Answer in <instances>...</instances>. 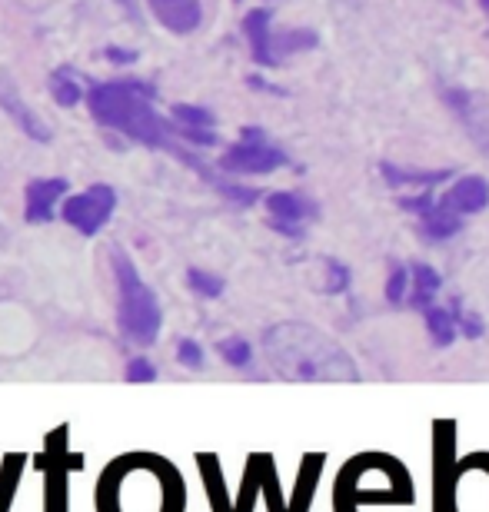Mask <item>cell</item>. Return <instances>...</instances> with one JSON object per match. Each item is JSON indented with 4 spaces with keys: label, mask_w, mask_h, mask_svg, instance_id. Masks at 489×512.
<instances>
[{
    "label": "cell",
    "mask_w": 489,
    "mask_h": 512,
    "mask_svg": "<svg viewBox=\"0 0 489 512\" xmlns=\"http://www.w3.org/2000/svg\"><path fill=\"white\" fill-rule=\"evenodd\" d=\"M270 366L293 383H356L360 370L330 336L307 323H277L263 336Z\"/></svg>",
    "instance_id": "obj_1"
},
{
    "label": "cell",
    "mask_w": 489,
    "mask_h": 512,
    "mask_svg": "<svg viewBox=\"0 0 489 512\" xmlns=\"http://www.w3.org/2000/svg\"><path fill=\"white\" fill-rule=\"evenodd\" d=\"M87 107L97 124L120 130L124 137L144 143V147L177 150V143H173L177 127L163 124V117L150 104L147 87L127 84V80H120V84H100L87 94Z\"/></svg>",
    "instance_id": "obj_2"
},
{
    "label": "cell",
    "mask_w": 489,
    "mask_h": 512,
    "mask_svg": "<svg viewBox=\"0 0 489 512\" xmlns=\"http://www.w3.org/2000/svg\"><path fill=\"white\" fill-rule=\"evenodd\" d=\"M110 263H114V280H117V293H120V310H117L120 333H124L130 343L150 346L160 336V326H163L157 296L120 247L110 250Z\"/></svg>",
    "instance_id": "obj_3"
},
{
    "label": "cell",
    "mask_w": 489,
    "mask_h": 512,
    "mask_svg": "<svg viewBox=\"0 0 489 512\" xmlns=\"http://www.w3.org/2000/svg\"><path fill=\"white\" fill-rule=\"evenodd\" d=\"M283 163H287V153L280 147H273V143H267V137H263L260 130L247 127L237 147H230L223 153L220 167L230 173H270V170L283 167Z\"/></svg>",
    "instance_id": "obj_4"
},
{
    "label": "cell",
    "mask_w": 489,
    "mask_h": 512,
    "mask_svg": "<svg viewBox=\"0 0 489 512\" xmlns=\"http://www.w3.org/2000/svg\"><path fill=\"white\" fill-rule=\"evenodd\" d=\"M114 207H117V193L104 187V183H97V187L70 197L60 213H64V220L74 230H80L84 237H94V233L104 230V223L114 217Z\"/></svg>",
    "instance_id": "obj_5"
},
{
    "label": "cell",
    "mask_w": 489,
    "mask_h": 512,
    "mask_svg": "<svg viewBox=\"0 0 489 512\" xmlns=\"http://www.w3.org/2000/svg\"><path fill=\"white\" fill-rule=\"evenodd\" d=\"M446 104L463 124L466 137L489 157V97L466 94V90H446Z\"/></svg>",
    "instance_id": "obj_6"
},
{
    "label": "cell",
    "mask_w": 489,
    "mask_h": 512,
    "mask_svg": "<svg viewBox=\"0 0 489 512\" xmlns=\"http://www.w3.org/2000/svg\"><path fill=\"white\" fill-rule=\"evenodd\" d=\"M267 210H270L273 230L287 233V237H300L303 220H310L313 213H317V207H313L310 200L297 197V193H270Z\"/></svg>",
    "instance_id": "obj_7"
},
{
    "label": "cell",
    "mask_w": 489,
    "mask_h": 512,
    "mask_svg": "<svg viewBox=\"0 0 489 512\" xmlns=\"http://www.w3.org/2000/svg\"><path fill=\"white\" fill-rule=\"evenodd\" d=\"M0 107H4V114L14 120V124L24 130L30 140H40V143L50 140V127L34 114V110L24 104V100H20L14 80H10V74H0Z\"/></svg>",
    "instance_id": "obj_8"
},
{
    "label": "cell",
    "mask_w": 489,
    "mask_h": 512,
    "mask_svg": "<svg viewBox=\"0 0 489 512\" xmlns=\"http://www.w3.org/2000/svg\"><path fill=\"white\" fill-rule=\"evenodd\" d=\"M440 203L446 210H453L456 217H470V213L486 210L489 203V183L483 177H463L456 180L450 190L443 193Z\"/></svg>",
    "instance_id": "obj_9"
},
{
    "label": "cell",
    "mask_w": 489,
    "mask_h": 512,
    "mask_svg": "<svg viewBox=\"0 0 489 512\" xmlns=\"http://www.w3.org/2000/svg\"><path fill=\"white\" fill-rule=\"evenodd\" d=\"M147 4L160 24L173 30V34H190V30H197L203 20L200 0H147Z\"/></svg>",
    "instance_id": "obj_10"
},
{
    "label": "cell",
    "mask_w": 489,
    "mask_h": 512,
    "mask_svg": "<svg viewBox=\"0 0 489 512\" xmlns=\"http://www.w3.org/2000/svg\"><path fill=\"white\" fill-rule=\"evenodd\" d=\"M67 193V180H30L27 183V220L30 223H47L54 217L57 200Z\"/></svg>",
    "instance_id": "obj_11"
},
{
    "label": "cell",
    "mask_w": 489,
    "mask_h": 512,
    "mask_svg": "<svg viewBox=\"0 0 489 512\" xmlns=\"http://www.w3.org/2000/svg\"><path fill=\"white\" fill-rule=\"evenodd\" d=\"M420 220H423V233L430 240H450L463 230V217H456L453 210H446L440 200H433V207L423 210Z\"/></svg>",
    "instance_id": "obj_12"
},
{
    "label": "cell",
    "mask_w": 489,
    "mask_h": 512,
    "mask_svg": "<svg viewBox=\"0 0 489 512\" xmlns=\"http://www.w3.org/2000/svg\"><path fill=\"white\" fill-rule=\"evenodd\" d=\"M440 273L433 270V266H426V263H416L413 270H410V303L413 306H420V310H426V306L433 303V296L440 293Z\"/></svg>",
    "instance_id": "obj_13"
},
{
    "label": "cell",
    "mask_w": 489,
    "mask_h": 512,
    "mask_svg": "<svg viewBox=\"0 0 489 512\" xmlns=\"http://www.w3.org/2000/svg\"><path fill=\"white\" fill-rule=\"evenodd\" d=\"M426 330H430L433 343L436 346H450L456 340V323H453V313L446 306H426Z\"/></svg>",
    "instance_id": "obj_14"
},
{
    "label": "cell",
    "mask_w": 489,
    "mask_h": 512,
    "mask_svg": "<svg viewBox=\"0 0 489 512\" xmlns=\"http://www.w3.org/2000/svg\"><path fill=\"white\" fill-rule=\"evenodd\" d=\"M250 34V44H253V60L267 67V37H270V14L267 10H253V14L243 20Z\"/></svg>",
    "instance_id": "obj_15"
},
{
    "label": "cell",
    "mask_w": 489,
    "mask_h": 512,
    "mask_svg": "<svg viewBox=\"0 0 489 512\" xmlns=\"http://www.w3.org/2000/svg\"><path fill=\"white\" fill-rule=\"evenodd\" d=\"M50 90H54V97L60 100L64 107H74L80 97H84V87L77 84L74 70L70 67H60L54 77H50Z\"/></svg>",
    "instance_id": "obj_16"
},
{
    "label": "cell",
    "mask_w": 489,
    "mask_h": 512,
    "mask_svg": "<svg viewBox=\"0 0 489 512\" xmlns=\"http://www.w3.org/2000/svg\"><path fill=\"white\" fill-rule=\"evenodd\" d=\"M383 173H386V183H393V187H403V183H410V187H433V183H440L443 177H450V173H413V170H400V167H390V163H383Z\"/></svg>",
    "instance_id": "obj_17"
},
{
    "label": "cell",
    "mask_w": 489,
    "mask_h": 512,
    "mask_svg": "<svg viewBox=\"0 0 489 512\" xmlns=\"http://www.w3.org/2000/svg\"><path fill=\"white\" fill-rule=\"evenodd\" d=\"M217 350L223 356V363H230V366H250V360H253V350L243 336H230V340H223Z\"/></svg>",
    "instance_id": "obj_18"
},
{
    "label": "cell",
    "mask_w": 489,
    "mask_h": 512,
    "mask_svg": "<svg viewBox=\"0 0 489 512\" xmlns=\"http://www.w3.org/2000/svg\"><path fill=\"white\" fill-rule=\"evenodd\" d=\"M450 313H453V323H456V330H463L466 336H470V340H480V336H483V330H486L480 316H476L473 310H463V306H460V300H453V303H450Z\"/></svg>",
    "instance_id": "obj_19"
},
{
    "label": "cell",
    "mask_w": 489,
    "mask_h": 512,
    "mask_svg": "<svg viewBox=\"0 0 489 512\" xmlns=\"http://www.w3.org/2000/svg\"><path fill=\"white\" fill-rule=\"evenodd\" d=\"M187 283H190V290H197L200 296H207V300H213V296L223 293V280H220V276L203 273V270H190Z\"/></svg>",
    "instance_id": "obj_20"
},
{
    "label": "cell",
    "mask_w": 489,
    "mask_h": 512,
    "mask_svg": "<svg viewBox=\"0 0 489 512\" xmlns=\"http://www.w3.org/2000/svg\"><path fill=\"white\" fill-rule=\"evenodd\" d=\"M173 117L177 120H183L190 130H210V124H213V117L207 114V110H200V107H173Z\"/></svg>",
    "instance_id": "obj_21"
},
{
    "label": "cell",
    "mask_w": 489,
    "mask_h": 512,
    "mask_svg": "<svg viewBox=\"0 0 489 512\" xmlns=\"http://www.w3.org/2000/svg\"><path fill=\"white\" fill-rule=\"evenodd\" d=\"M157 370L150 360H130L127 363V383H154Z\"/></svg>",
    "instance_id": "obj_22"
},
{
    "label": "cell",
    "mask_w": 489,
    "mask_h": 512,
    "mask_svg": "<svg viewBox=\"0 0 489 512\" xmlns=\"http://www.w3.org/2000/svg\"><path fill=\"white\" fill-rule=\"evenodd\" d=\"M177 363L190 366V370H200V366H203V350H200V343L180 340V346H177Z\"/></svg>",
    "instance_id": "obj_23"
},
{
    "label": "cell",
    "mask_w": 489,
    "mask_h": 512,
    "mask_svg": "<svg viewBox=\"0 0 489 512\" xmlns=\"http://www.w3.org/2000/svg\"><path fill=\"white\" fill-rule=\"evenodd\" d=\"M406 286H410V270H403V266H396L390 283H386V296H390V303H403V293Z\"/></svg>",
    "instance_id": "obj_24"
},
{
    "label": "cell",
    "mask_w": 489,
    "mask_h": 512,
    "mask_svg": "<svg viewBox=\"0 0 489 512\" xmlns=\"http://www.w3.org/2000/svg\"><path fill=\"white\" fill-rule=\"evenodd\" d=\"M346 283H350V273H346V266L326 260V290H330V293H343Z\"/></svg>",
    "instance_id": "obj_25"
},
{
    "label": "cell",
    "mask_w": 489,
    "mask_h": 512,
    "mask_svg": "<svg viewBox=\"0 0 489 512\" xmlns=\"http://www.w3.org/2000/svg\"><path fill=\"white\" fill-rule=\"evenodd\" d=\"M117 4H120V7H124V10H127V14H130V17H137V4H134V0H117Z\"/></svg>",
    "instance_id": "obj_26"
},
{
    "label": "cell",
    "mask_w": 489,
    "mask_h": 512,
    "mask_svg": "<svg viewBox=\"0 0 489 512\" xmlns=\"http://www.w3.org/2000/svg\"><path fill=\"white\" fill-rule=\"evenodd\" d=\"M480 4H483V10H486V17H489V0H480Z\"/></svg>",
    "instance_id": "obj_27"
}]
</instances>
